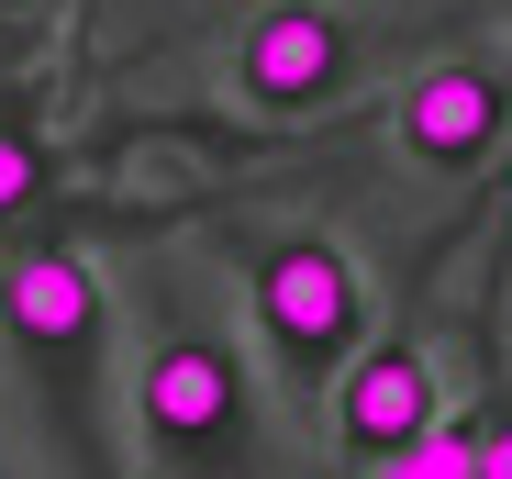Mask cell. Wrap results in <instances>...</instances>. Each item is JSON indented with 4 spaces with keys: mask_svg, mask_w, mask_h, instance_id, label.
Returning a JSON list of instances; mask_svg holds the SVG:
<instances>
[{
    "mask_svg": "<svg viewBox=\"0 0 512 479\" xmlns=\"http://www.w3.org/2000/svg\"><path fill=\"white\" fill-rule=\"evenodd\" d=\"M134 446L156 479H256L279 446V390L256 368V335L212 312V279L190 257H145L134 301Z\"/></svg>",
    "mask_w": 512,
    "mask_h": 479,
    "instance_id": "obj_1",
    "label": "cell"
},
{
    "mask_svg": "<svg viewBox=\"0 0 512 479\" xmlns=\"http://www.w3.org/2000/svg\"><path fill=\"white\" fill-rule=\"evenodd\" d=\"M0 357L56 435V479H123L134 390H112V290L78 246H34L0 279Z\"/></svg>",
    "mask_w": 512,
    "mask_h": 479,
    "instance_id": "obj_2",
    "label": "cell"
},
{
    "mask_svg": "<svg viewBox=\"0 0 512 479\" xmlns=\"http://www.w3.org/2000/svg\"><path fill=\"white\" fill-rule=\"evenodd\" d=\"M234 268H245V335H256V368L279 390V424H323L346 368L368 357V268L323 223L245 234Z\"/></svg>",
    "mask_w": 512,
    "mask_h": 479,
    "instance_id": "obj_3",
    "label": "cell"
},
{
    "mask_svg": "<svg viewBox=\"0 0 512 479\" xmlns=\"http://www.w3.org/2000/svg\"><path fill=\"white\" fill-rule=\"evenodd\" d=\"M234 101L245 112H323L357 90V12H334V0H268L256 23H234Z\"/></svg>",
    "mask_w": 512,
    "mask_h": 479,
    "instance_id": "obj_4",
    "label": "cell"
},
{
    "mask_svg": "<svg viewBox=\"0 0 512 479\" xmlns=\"http://www.w3.org/2000/svg\"><path fill=\"white\" fill-rule=\"evenodd\" d=\"M390 134H401L412 168H479V156L512 134V67H490V56L423 67L412 90L390 101Z\"/></svg>",
    "mask_w": 512,
    "mask_h": 479,
    "instance_id": "obj_5",
    "label": "cell"
},
{
    "mask_svg": "<svg viewBox=\"0 0 512 479\" xmlns=\"http://www.w3.org/2000/svg\"><path fill=\"white\" fill-rule=\"evenodd\" d=\"M423 435H446V379L423 346H368L346 368V390H334V446H346L357 468L423 446Z\"/></svg>",
    "mask_w": 512,
    "mask_h": 479,
    "instance_id": "obj_6",
    "label": "cell"
},
{
    "mask_svg": "<svg viewBox=\"0 0 512 479\" xmlns=\"http://www.w3.org/2000/svg\"><path fill=\"white\" fill-rule=\"evenodd\" d=\"M357 479H479V435H423V446H401V457H379V468H357Z\"/></svg>",
    "mask_w": 512,
    "mask_h": 479,
    "instance_id": "obj_7",
    "label": "cell"
},
{
    "mask_svg": "<svg viewBox=\"0 0 512 479\" xmlns=\"http://www.w3.org/2000/svg\"><path fill=\"white\" fill-rule=\"evenodd\" d=\"M34 190H45V145H34L23 123H0V223H12Z\"/></svg>",
    "mask_w": 512,
    "mask_h": 479,
    "instance_id": "obj_8",
    "label": "cell"
},
{
    "mask_svg": "<svg viewBox=\"0 0 512 479\" xmlns=\"http://www.w3.org/2000/svg\"><path fill=\"white\" fill-rule=\"evenodd\" d=\"M479 479H512V413H501V424L479 435Z\"/></svg>",
    "mask_w": 512,
    "mask_h": 479,
    "instance_id": "obj_9",
    "label": "cell"
}]
</instances>
